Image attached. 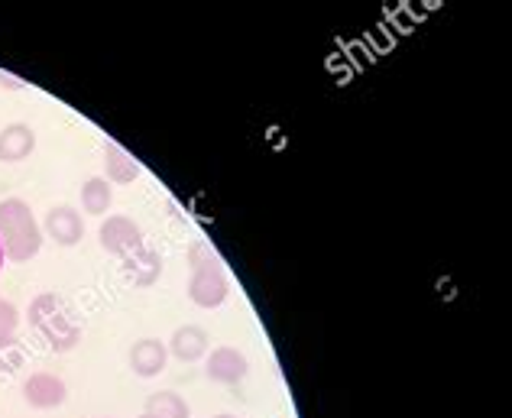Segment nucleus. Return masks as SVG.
<instances>
[{"label":"nucleus","instance_id":"obj_1","mask_svg":"<svg viewBox=\"0 0 512 418\" xmlns=\"http://www.w3.org/2000/svg\"><path fill=\"white\" fill-rule=\"evenodd\" d=\"M0 247L10 263H30L43 250V227L23 198L0 201Z\"/></svg>","mask_w":512,"mask_h":418},{"label":"nucleus","instance_id":"obj_2","mask_svg":"<svg viewBox=\"0 0 512 418\" xmlns=\"http://www.w3.org/2000/svg\"><path fill=\"white\" fill-rule=\"evenodd\" d=\"M30 325L46 337L56 354H69L82 341V325L75 321L69 302L59 299L56 292H43L30 302Z\"/></svg>","mask_w":512,"mask_h":418},{"label":"nucleus","instance_id":"obj_3","mask_svg":"<svg viewBox=\"0 0 512 418\" xmlns=\"http://www.w3.org/2000/svg\"><path fill=\"white\" fill-rule=\"evenodd\" d=\"M192 263V279H188V299L198 308H221L231 295V279L224 273V263L218 260L208 244H195L188 250Z\"/></svg>","mask_w":512,"mask_h":418},{"label":"nucleus","instance_id":"obj_4","mask_svg":"<svg viewBox=\"0 0 512 418\" xmlns=\"http://www.w3.org/2000/svg\"><path fill=\"white\" fill-rule=\"evenodd\" d=\"M98 240L101 247L111 253V256H120L124 260L127 253L140 250L143 247V231L140 224L127 218V214H111V218H104L101 227H98Z\"/></svg>","mask_w":512,"mask_h":418},{"label":"nucleus","instance_id":"obj_5","mask_svg":"<svg viewBox=\"0 0 512 418\" xmlns=\"http://www.w3.org/2000/svg\"><path fill=\"white\" fill-rule=\"evenodd\" d=\"M205 373L211 383H221V386H237L247 380L250 373V363L247 357L240 354L237 347H214L208 360H205Z\"/></svg>","mask_w":512,"mask_h":418},{"label":"nucleus","instance_id":"obj_6","mask_svg":"<svg viewBox=\"0 0 512 418\" xmlns=\"http://www.w3.org/2000/svg\"><path fill=\"white\" fill-rule=\"evenodd\" d=\"M43 234H49L59 247H75L85 237V221L82 211H75L72 205H56L49 208L43 221Z\"/></svg>","mask_w":512,"mask_h":418},{"label":"nucleus","instance_id":"obj_7","mask_svg":"<svg viewBox=\"0 0 512 418\" xmlns=\"http://www.w3.org/2000/svg\"><path fill=\"white\" fill-rule=\"evenodd\" d=\"M23 399L30 402L33 409H59L65 399H69V386L62 383V376L56 373H33L30 380L23 383Z\"/></svg>","mask_w":512,"mask_h":418},{"label":"nucleus","instance_id":"obj_8","mask_svg":"<svg viewBox=\"0 0 512 418\" xmlns=\"http://www.w3.org/2000/svg\"><path fill=\"white\" fill-rule=\"evenodd\" d=\"M166 350H169V357H175V360L195 363L201 357H208L211 337H208L205 328H198V325H182V328H175V334L166 341Z\"/></svg>","mask_w":512,"mask_h":418},{"label":"nucleus","instance_id":"obj_9","mask_svg":"<svg viewBox=\"0 0 512 418\" xmlns=\"http://www.w3.org/2000/svg\"><path fill=\"white\" fill-rule=\"evenodd\" d=\"M130 370L143 376V380H150V376H159L166 370L169 363V350H166V341H156V337H143L130 347Z\"/></svg>","mask_w":512,"mask_h":418},{"label":"nucleus","instance_id":"obj_10","mask_svg":"<svg viewBox=\"0 0 512 418\" xmlns=\"http://www.w3.org/2000/svg\"><path fill=\"white\" fill-rule=\"evenodd\" d=\"M124 276L127 282H133V286H156L159 276H163V256H159L156 250L150 247H140L124 256Z\"/></svg>","mask_w":512,"mask_h":418},{"label":"nucleus","instance_id":"obj_11","mask_svg":"<svg viewBox=\"0 0 512 418\" xmlns=\"http://www.w3.org/2000/svg\"><path fill=\"white\" fill-rule=\"evenodd\" d=\"M140 163L133 159L124 146L114 143V140H107L104 143V179L111 182V185H130V182H137L140 179Z\"/></svg>","mask_w":512,"mask_h":418},{"label":"nucleus","instance_id":"obj_12","mask_svg":"<svg viewBox=\"0 0 512 418\" xmlns=\"http://www.w3.org/2000/svg\"><path fill=\"white\" fill-rule=\"evenodd\" d=\"M36 150V130L30 124H10L0 130V163H23Z\"/></svg>","mask_w":512,"mask_h":418},{"label":"nucleus","instance_id":"obj_13","mask_svg":"<svg viewBox=\"0 0 512 418\" xmlns=\"http://www.w3.org/2000/svg\"><path fill=\"white\" fill-rule=\"evenodd\" d=\"M114 205V185L104 179V175H91L82 185V211L85 214H107Z\"/></svg>","mask_w":512,"mask_h":418},{"label":"nucleus","instance_id":"obj_14","mask_svg":"<svg viewBox=\"0 0 512 418\" xmlns=\"http://www.w3.org/2000/svg\"><path fill=\"white\" fill-rule=\"evenodd\" d=\"M143 415H153V418H192L188 415V402L172 393V389H163V393H153L146 399V412Z\"/></svg>","mask_w":512,"mask_h":418},{"label":"nucleus","instance_id":"obj_15","mask_svg":"<svg viewBox=\"0 0 512 418\" xmlns=\"http://www.w3.org/2000/svg\"><path fill=\"white\" fill-rule=\"evenodd\" d=\"M17 328H20V312H17V305L0 299V344H10L13 337H17Z\"/></svg>","mask_w":512,"mask_h":418},{"label":"nucleus","instance_id":"obj_16","mask_svg":"<svg viewBox=\"0 0 512 418\" xmlns=\"http://www.w3.org/2000/svg\"><path fill=\"white\" fill-rule=\"evenodd\" d=\"M20 360H23V354H20L17 341L0 344V370H13V367H20Z\"/></svg>","mask_w":512,"mask_h":418},{"label":"nucleus","instance_id":"obj_17","mask_svg":"<svg viewBox=\"0 0 512 418\" xmlns=\"http://www.w3.org/2000/svg\"><path fill=\"white\" fill-rule=\"evenodd\" d=\"M26 82L23 78H17V75H10V72H0V88H7V91H20Z\"/></svg>","mask_w":512,"mask_h":418},{"label":"nucleus","instance_id":"obj_18","mask_svg":"<svg viewBox=\"0 0 512 418\" xmlns=\"http://www.w3.org/2000/svg\"><path fill=\"white\" fill-rule=\"evenodd\" d=\"M0 269H4V247H0Z\"/></svg>","mask_w":512,"mask_h":418},{"label":"nucleus","instance_id":"obj_19","mask_svg":"<svg viewBox=\"0 0 512 418\" xmlns=\"http://www.w3.org/2000/svg\"><path fill=\"white\" fill-rule=\"evenodd\" d=\"M214 418H237V415H227V412H224V415H214Z\"/></svg>","mask_w":512,"mask_h":418},{"label":"nucleus","instance_id":"obj_20","mask_svg":"<svg viewBox=\"0 0 512 418\" xmlns=\"http://www.w3.org/2000/svg\"><path fill=\"white\" fill-rule=\"evenodd\" d=\"M140 418H153V415H140Z\"/></svg>","mask_w":512,"mask_h":418}]
</instances>
